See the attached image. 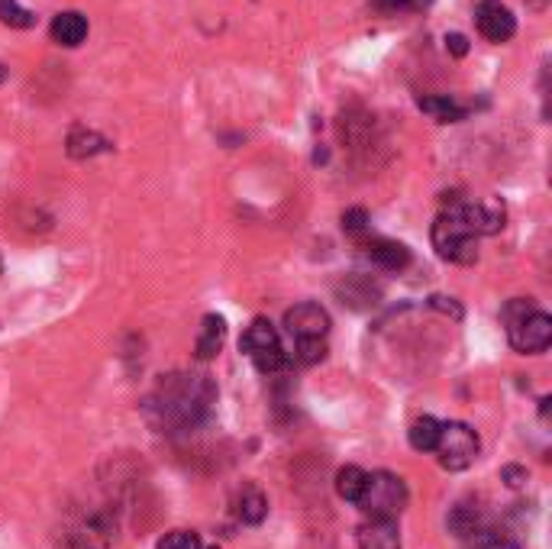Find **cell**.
<instances>
[{
	"instance_id": "9",
	"label": "cell",
	"mask_w": 552,
	"mask_h": 549,
	"mask_svg": "<svg viewBox=\"0 0 552 549\" xmlns=\"http://www.w3.org/2000/svg\"><path fill=\"white\" fill-rule=\"evenodd\" d=\"M478 33L488 42H507L517 33V17L501 0H481L478 7Z\"/></svg>"
},
{
	"instance_id": "2",
	"label": "cell",
	"mask_w": 552,
	"mask_h": 549,
	"mask_svg": "<svg viewBox=\"0 0 552 549\" xmlns=\"http://www.w3.org/2000/svg\"><path fill=\"white\" fill-rule=\"evenodd\" d=\"M459 204H462V197H446L443 201V214L433 223V249L440 252V259L446 262L472 265L478 259V249H475L478 236L465 227Z\"/></svg>"
},
{
	"instance_id": "29",
	"label": "cell",
	"mask_w": 552,
	"mask_h": 549,
	"mask_svg": "<svg viewBox=\"0 0 552 549\" xmlns=\"http://www.w3.org/2000/svg\"><path fill=\"white\" fill-rule=\"evenodd\" d=\"M4 75H7V72H4V68H0V81H4Z\"/></svg>"
},
{
	"instance_id": "25",
	"label": "cell",
	"mask_w": 552,
	"mask_h": 549,
	"mask_svg": "<svg viewBox=\"0 0 552 549\" xmlns=\"http://www.w3.org/2000/svg\"><path fill=\"white\" fill-rule=\"evenodd\" d=\"M343 230H349V233H365L368 230V214L362 207L346 210V214H343Z\"/></svg>"
},
{
	"instance_id": "10",
	"label": "cell",
	"mask_w": 552,
	"mask_h": 549,
	"mask_svg": "<svg viewBox=\"0 0 552 549\" xmlns=\"http://www.w3.org/2000/svg\"><path fill=\"white\" fill-rule=\"evenodd\" d=\"M459 210H462L465 227H469L475 236H494L504 227V207L498 201H481V204L462 201Z\"/></svg>"
},
{
	"instance_id": "7",
	"label": "cell",
	"mask_w": 552,
	"mask_h": 549,
	"mask_svg": "<svg viewBox=\"0 0 552 549\" xmlns=\"http://www.w3.org/2000/svg\"><path fill=\"white\" fill-rule=\"evenodd\" d=\"M110 543H113V517L107 511L81 514L62 530V549H107Z\"/></svg>"
},
{
	"instance_id": "4",
	"label": "cell",
	"mask_w": 552,
	"mask_h": 549,
	"mask_svg": "<svg viewBox=\"0 0 552 549\" xmlns=\"http://www.w3.org/2000/svg\"><path fill=\"white\" fill-rule=\"evenodd\" d=\"M359 508L368 520H394L407 508V485L394 472H372L359 498Z\"/></svg>"
},
{
	"instance_id": "17",
	"label": "cell",
	"mask_w": 552,
	"mask_h": 549,
	"mask_svg": "<svg viewBox=\"0 0 552 549\" xmlns=\"http://www.w3.org/2000/svg\"><path fill=\"white\" fill-rule=\"evenodd\" d=\"M443 424L436 417H420L414 420V427L407 430V440L417 453H436V443H440Z\"/></svg>"
},
{
	"instance_id": "21",
	"label": "cell",
	"mask_w": 552,
	"mask_h": 549,
	"mask_svg": "<svg viewBox=\"0 0 552 549\" xmlns=\"http://www.w3.org/2000/svg\"><path fill=\"white\" fill-rule=\"evenodd\" d=\"M155 549H201V537L194 530H172L155 543Z\"/></svg>"
},
{
	"instance_id": "3",
	"label": "cell",
	"mask_w": 552,
	"mask_h": 549,
	"mask_svg": "<svg viewBox=\"0 0 552 549\" xmlns=\"http://www.w3.org/2000/svg\"><path fill=\"white\" fill-rule=\"evenodd\" d=\"M504 323L511 346L523 356L546 353L552 343V317L540 307H533L530 301H511L504 307Z\"/></svg>"
},
{
	"instance_id": "1",
	"label": "cell",
	"mask_w": 552,
	"mask_h": 549,
	"mask_svg": "<svg viewBox=\"0 0 552 549\" xmlns=\"http://www.w3.org/2000/svg\"><path fill=\"white\" fill-rule=\"evenodd\" d=\"M217 401V388L207 375L175 372L165 375L146 398L143 414L159 433H188L201 427Z\"/></svg>"
},
{
	"instance_id": "12",
	"label": "cell",
	"mask_w": 552,
	"mask_h": 549,
	"mask_svg": "<svg viewBox=\"0 0 552 549\" xmlns=\"http://www.w3.org/2000/svg\"><path fill=\"white\" fill-rule=\"evenodd\" d=\"M52 39L65 49H78L84 39H88V17H81L78 10H65L52 20L49 26Z\"/></svg>"
},
{
	"instance_id": "16",
	"label": "cell",
	"mask_w": 552,
	"mask_h": 549,
	"mask_svg": "<svg viewBox=\"0 0 552 549\" xmlns=\"http://www.w3.org/2000/svg\"><path fill=\"white\" fill-rule=\"evenodd\" d=\"M417 107L423 110V114H430L436 123H459V120H465V110L459 101H452L449 94H433V97H420L417 101Z\"/></svg>"
},
{
	"instance_id": "20",
	"label": "cell",
	"mask_w": 552,
	"mask_h": 549,
	"mask_svg": "<svg viewBox=\"0 0 552 549\" xmlns=\"http://www.w3.org/2000/svg\"><path fill=\"white\" fill-rule=\"evenodd\" d=\"M0 23L13 26V30H30L36 23L30 10H23L17 0H0Z\"/></svg>"
},
{
	"instance_id": "11",
	"label": "cell",
	"mask_w": 552,
	"mask_h": 549,
	"mask_svg": "<svg viewBox=\"0 0 552 549\" xmlns=\"http://www.w3.org/2000/svg\"><path fill=\"white\" fill-rule=\"evenodd\" d=\"M362 249H365V259L385 272H401L410 265V249L404 243H394V239L375 236V239H368Z\"/></svg>"
},
{
	"instance_id": "5",
	"label": "cell",
	"mask_w": 552,
	"mask_h": 549,
	"mask_svg": "<svg viewBox=\"0 0 552 549\" xmlns=\"http://www.w3.org/2000/svg\"><path fill=\"white\" fill-rule=\"evenodd\" d=\"M239 349L256 362V369L262 375H278V372H285L288 369V353H285V346H281L278 340V330L272 327L268 320H252L246 333H243V340H239Z\"/></svg>"
},
{
	"instance_id": "22",
	"label": "cell",
	"mask_w": 552,
	"mask_h": 549,
	"mask_svg": "<svg viewBox=\"0 0 552 549\" xmlns=\"http://www.w3.org/2000/svg\"><path fill=\"white\" fill-rule=\"evenodd\" d=\"M327 356V340H301L294 343V359L304 362V365H314Z\"/></svg>"
},
{
	"instance_id": "19",
	"label": "cell",
	"mask_w": 552,
	"mask_h": 549,
	"mask_svg": "<svg viewBox=\"0 0 552 549\" xmlns=\"http://www.w3.org/2000/svg\"><path fill=\"white\" fill-rule=\"evenodd\" d=\"M365 482H368V472H362L359 466H346L336 472V495L349 501V504H359L362 491H365Z\"/></svg>"
},
{
	"instance_id": "8",
	"label": "cell",
	"mask_w": 552,
	"mask_h": 549,
	"mask_svg": "<svg viewBox=\"0 0 552 549\" xmlns=\"http://www.w3.org/2000/svg\"><path fill=\"white\" fill-rule=\"evenodd\" d=\"M285 327L294 336V343H301V340H327L330 314L323 311L320 304L304 301V304H294L291 311L285 314Z\"/></svg>"
},
{
	"instance_id": "13",
	"label": "cell",
	"mask_w": 552,
	"mask_h": 549,
	"mask_svg": "<svg viewBox=\"0 0 552 549\" xmlns=\"http://www.w3.org/2000/svg\"><path fill=\"white\" fill-rule=\"evenodd\" d=\"M226 343V320L220 314H207L201 323V333H197V343H194V353L197 359H214Z\"/></svg>"
},
{
	"instance_id": "26",
	"label": "cell",
	"mask_w": 552,
	"mask_h": 549,
	"mask_svg": "<svg viewBox=\"0 0 552 549\" xmlns=\"http://www.w3.org/2000/svg\"><path fill=\"white\" fill-rule=\"evenodd\" d=\"M446 49L452 55H465V52H469V39H465L462 33H452V36H446Z\"/></svg>"
},
{
	"instance_id": "28",
	"label": "cell",
	"mask_w": 552,
	"mask_h": 549,
	"mask_svg": "<svg viewBox=\"0 0 552 549\" xmlns=\"http://www.w3.org/2000/svg\"><path fill=\"white\" fill-rule=\"evenodd\" d=\"M430 304H433V307H440V311H446V314H452V317H456V320L462 317V311H459L456 304H452V298H433Z\"/></svg>"
},
{
	"instance_id": "6",
	"label": "cell",
	"mask_w": 552,
	"mask_h": 549,
	"mask_svg": "<svg viewBox=\"0 0 552 549\" xmlns=\"http://www.w3.org/2000/svg\"><path fill=\"white\" fill-rule=\"evenodd\" d=\"M436 456H440V466L449 472L469 469L478 459V433L469 424H443Z\"/></svg>"
},
{
	"instance_id": "14",
	"label": "cell",
	"mask_w": 552,
	"mask_h": 549,
	"mask_svg": "<svg viewBox=\"0 0 552 549\" xmlns=\"http://www.w3.org/2000/svg\"><path fill=\"white\" fill-rule=\"evenodd\" d=\"M359 549H401L394 520H368L359 527Z\"/></svg>"
},
{
	"instance_id": "23",
	"label": "cell",
	"mask_w": 552,
	"mask_h": 549,
	"mask_svg": "<svg viewBox=\"0 0 552 549\" xmlns=\"http://www.w3.org/2000/svg\"><path fill=\"white\" fill-rule=\"evenodd\" d=\"M375 4L388 13H420V10H427L433 0H375Z\"/></svg>"
},
{
	"instance_id": "30",
	"label": "cell",
	"mask_w": 552,
	"mask_h": 549,
	"mask_svg": "<svg viewBox=\"0 0 552 549\" xmlns=\"http://www.w3.org/2000/svg\"><path fill=\"white\" fill-rule=\"evenodd\" d=\"M0 272H4V259H0Z\"/></svg>"
},
{
	"instance_id": "27",
	"label": "cell",
	"mask_w": 552,
	"mask_h": 549,
	"mask_svg": "<svg viewBox=\"0 0 552 549\" xmlns=\"http://www.w3.org/2000/svg\"><path fill=\"white\" fill-rule=\"evenodd\" d=\"M504 478H507V485H511V488H520L523 482H527V472L517 469V466H507L504 469Z\"/></svg>"
},
{
	"instance_id": "18",
	"label": "cell",
	"mask_w": 552,
	"mask_h": 549,
	"mask_svg": "<svg viewBox=\"0 0 552 549\" xmlns=\"http://www.w3.org/2000/svg\"><path fill=\"white\" fill-rule=\"evenodd\" d=\"M107 149H110L107 139L97 136L94 130H84V126H78V130H72V136H68V156L72 159H88Z\"/></svg>"
},
{
	"instance_id": "15",
	"label": "cell",
	"mask_w": 552,
	"mask_h": 549,
	"mask_svg": "<svg viewBox=\"0 0 552 549\" xmlns=\"http://www.w3.org/2000/svg\"><path fill=\"white\" fill-rule=\"evenodd\" d=\"M233 511H236L239 520H243V524L256 527V524H262L265 514H268V501H265V495H262V491H259L256 485H246V488L236 495Z\"/></svg>"
},
{
	"instance_id": "24",
	"label": "cell",
	"mask_w": 552,
	"mask_h": 549,
	"mask_svg": "<svg viewBox=\"0 0 552 549\" xmlns=\"http://www.w3.org/2000/svg\"><path fill=\"white\" fill-rule=\"evenodd\" d=\"M469 549H517V546L507 543L504 537H498V533H494V530L488 527V530H481L478 537L469 540Z\"/></svg>"
}]
</instances>
